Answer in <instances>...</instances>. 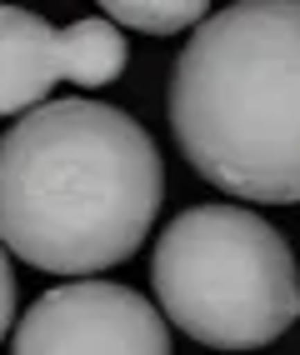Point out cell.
<instances>
[{
	"label": "cell",
	"instance_id": "cell-3",
	"mask_svg": "<svg viewBox=\"0 0 300 355\" xmlns=\"http://www.w3.org/2000/svg\"><path fill=\"white\" fill-rule=\"evenodd\" d=\"M155 300L211 350H261L300 320V270L281 230L240 205L175 216L150 260Z\"/></svg>",
	"mask_w": 300,
	"mask_h": 355
},
{
	"label": "cell",
	"instance_id": "cell-6",
	"mask_svg": "<svg viewBox=\"0 0 300 355\" xmlns=\"http://www.w3.org/2000/svg\"><path fill=\"white\" fill-rule=\"evenodd\" d=\"M125 70V35L105 15H85L60 31V80H76L85 90L110 85Z\"/></svg>",
	"mask_w": 300,
	"mask_h": 355
},
{
	"label": "cell",
	"instance_id": "cell-7",
	"mask_svg": "<svg viewBox=\"0 0 300 355\" xmlns=\"http://www.w3.org/2000/svg\"><path fill=\"white\" fill-rule=\"evenodd\" d=\"M105 20L115 26H130V31H150V35H170V31H195L205 20V6L200 0H110L105 6Z\"/></svg>",
	"mask_w": 300,
	"mask_h": 355
},
{
	"label": "cell",
	"instance_id": "cell-1",
	"mask_svg": "<svg viewBox=\"0 0 300 355\" xmlns=\"http://www.w3.org/2000/svg\"><path fill=\"white\" fill-rule=\"evenodd\" d=\"M166 171L141 121L100 101H45L0 135V245L35 270L90 275L141 250Z\"/></svg>",
	"mask_w": 300,
	"mask_h": 355
},
{
	"label": "cell",
	"instance_id": "cell-8",
	"mask_svg": "<svg viewBox=\"0 0 300 355\" xmlns=\"http://www.w3.org/2000/svg\"><path fill=\"white\" fill-rule=\"evenodd\" d=\"M10 320H15V270L6 260V245H0V340H6Z\"/></svg>",
	"mask_w": 300,
	"mask_h": 355
},
{
	"label": "cell",
	"instance_id": "cell-2",
	"mask_svg": "<svg viewBox=\"0 0 300 355\" xmlns=\"http://www.w3.org/2000/svg\"><path fill=\"white\" fill-rule=\"evenodd\" d=\"M170 130L195 171L261 205L300 200V0L205 15L170 70Z\"/></svg>",
	"mask_w": 300,
	"mask_h": 355
},
{
	"label": "cell",
	"instance_id": "cell-5",
	"mask_svg": "<svg viewBox=\"0 0 300 355\" xmlns=\"http://www.w3.org/2000/svg\"><path fill=\"white\" fill-rule=\"evenodd\" d=\"M60 80V31L35 10L0 6V115H30Z\"/></svg>",
	"mask_w": 300,
	"mask_h": 355
},
{
	"label": "cell",
	"instance_id": "cell-4",
	"mask_svg": "<svg viewBox=\"0 0 300 355\" xmlns=\"http://www.w3.org/2000/svg\"><path fill=\"white\" fill-rule=\"evenodd\" d=\"M10 355H170V336L141 291L71 280L20 315Z\"/></svg>",
	"mask_w": 300,
	"mask_h": 355
}]
</instances>
